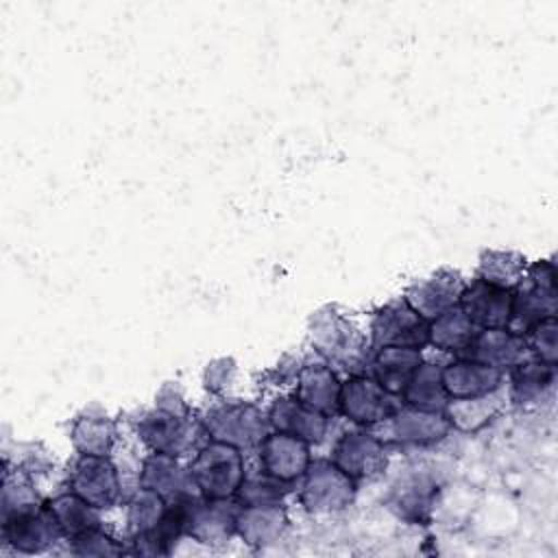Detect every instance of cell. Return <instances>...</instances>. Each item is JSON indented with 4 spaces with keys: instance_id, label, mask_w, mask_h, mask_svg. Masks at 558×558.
I'll return each instance as SVG.
<instances>
[{
    "instance_id": "obj_1",
    "label": "cell",
    "mask_w": 558,
    "mask_h": 558,
    "mask_svg": "<svg viewBox=\"0 0 558 558\" xmlns=\"http://www.w3.org/2000/svg\"><path fill=\"white\" fill-rule=\"evenodd\" d=\"M547 316H556V268L551 262H536L512 290V307L506 329L525 336Z\"/></svg>"
},
{
    "instance_id": "obj_2",
    "label": "cell",
    "mask_w": 558,
    "mask_h": 558,
    "mask_svg": "<svg viewBox=\"0 0 558 558\" xmlns=\"http://www.w3.org/2000/svg\"><path fill=\"white\" fill-rule=\"evenodd\" d=\"M190 475L196 490L203 497L227 499L238 495L244 482V460L242 449L211 440L198 449L196 458L190 464Z\"/></svg>"
},
{
    "instance_id": "obj_3",
    "label": "cell",
    "mask_w": 558,
    "mask_h": 558,
    "mask_svg": "<svg viewBox=\"0 0 558 558\" xmlns=\"http://www.w3.org/2000/svg\"><path fill=\"white\" fill-rule=\"evenodd\" d=\"M201 425L211 440H218L238 449H248L259 445L270 429L268 414H264L253 403H244V401H227L211 408L201 418Z\"/></svg>"
},
{
    "instance_id": "obj_4",
    "label": "cell",
    "mask_w": 558,
    "mask_h": 558,
    "mask_svg": "<svg viewBox=\"0 0 558 558\" xmlns=\"http://www.w3.org/2000/svg\"><path fill=\"white\" fill-rule=\"evenodd\" d=\"M355 480L349 477L333 460H314L303 473L301 504L310 514H331L351 506Z\"/></svg>"
},
{
    "instance_id": "obj_5",
    "label": "cell",
    "mask_w": 558,
    "mask_h": 558,
    "mask_svg": "<svg viewBox=\"0 0 558 558\" xmlns=\"http://www.w3.org/2000/svg\"><path fill=\"white\" fill-rule=\"evenodd\" d=\"M310 336L314 349L331 364L342 368H360L357 364L364 360L366 344L362 336L351 327L338 312L320 310L310 320Z\"/></svg>"
},
{
    "instance_id": "obj_6",
    "label": "cell",
    "mask_w": 558,
    "mask_h": 558,
    "mask_svg": "<svg viewBox=\"0 0 558 558\" xmlns=\"http://www.w3.org/2000/svg\"><path fill=\"white\" fill-rule=\"evenodd\" d=\"M183 506V532L185 536L205 543V545H222L235 532V519L240 506L227 499L211 497H187L181 501Z\"/></svg>"
},
{
    "instance_id": "obj_7",
    "label": "cell",
    "mask_w": 558,
    "mask_h": 558,
    "mask_svg": "<svg viewBox=\"0 0 558 558\" xmlns=\"http://www.w3.org/2000/svg\"><path fill=\"white\" fill-rule=\"evenodd\" d=\"M201 432H205L203 425L194 423L187 412L181 414L161 408L144 414L137 423V434L150 451L168 453L174 458L187 453L196 445Z\"/></svg>"
},
{
    "instance_id": "obj_8",
    "label": "cell",
    "mask_w": 558,
    "mask_h": 558,
    "mask_svg": "<svg viewBox=\"0 0 558 558\" xmlns=\"http://www.w3.org/2000/svg\"><path fill=\"white\" fill-rule=\"evenodd\" d=\"M371 340L375 349H423L429 344V323L421 318L403 299H399L375 312L371 323Z\"/></svg>"
},
{
    "instance_id": "obj_9",
    "label": "cell",
    "mask_w": 558,
    "mask_h": 558,
    "mask_svg": "<svg viewBox=\"0 0 558 558\" xmlns=\"http://www.w3.org/2000/svg\"><path fill=\"white\" fill-rule=\"evenodd\" d=\"M63 536L48 506H31L2 519L4 543L20 554H39Z\"/></svg>"
},
{
    "instance_id": "obj_10",
    "label": "cell",
    "mask_w": 558,
    "mask_h": 558,
    "mask_svg": "<svg viewBox=\"0 0 558 558\" xmlns=\"http://www.w3.org/2000/svg\"><path fill=\"white\" fill-rule=\"evenodd\" d=\"M395 410V395H390L375 377L353 375L340 388V412L357 425H379Z\"/></svg>"
},
{
    "instance_id": "obj_11",
    "label": "cell",
    "mask_w": 558,
    "mask_h": 558,
    "mask_svg": "<svg viewBox=\"0 0 558 558\" xmlns=\"http://www.w3.org/2000/svg\"><path fill=\"white\" fill-rule=\"evenodd\" d=\"M68 484L74 495L98 510L111 508L120 497V477L109 456L81 453L70 471Z\"/></svg>"
},
{
    "instance_id": "obj_12",
    "label": "cell",
    "mask_w": 558,
    "mask_h": 558,
    "mask_svg": "<svg viewBox=\"0 0 558 558\" xmlns=\"http://www.w3.org/2000/svg\"><path fill=\"white\" fill-rule=\"evenodd\" d=\"M464 279L458 270H436L434 275L414 281L408 290L403 301L427 323L447 312L449 307L458 305L460 294L464 290Z\"/></svg>"
},
{
    "instance_id": "obj_13",
    "label": "cell",
    "mask_w": 558,
    "mask_h": 558,
    "mask_svg": "<svg viewBox=\"0 0 558 558\" xmlns=\"http://www.w3.org/2000/svg\"><path fill=\"white\" fill-rule=\"evenodd\" d=\"M384 423L386 438L399 445H432L442 440L451 423L445 412H432V410H418V408H397Z\"/></svg>"
},
{
    "instance_id": "obj_14",
    "label": "cell",
    "mask_w": 558,
    "mask_h": 558,
    "mask_svg": "<svg viewBox=\"0 0 558 558\" xmlns=\"http://www.w3.org/2000/svg\"><path fill=\"white\" fill-rule=\"evenodd\" d=\"M259 462L266 475L279 482H294L303 477L310 466V445L283 432H268L259 442Z\"/></svg>"
},
{
    "instance_id": "obj_15",
    "label": "cell",
    "mask_w": 558,
    "mask_h": 558,
    "mask_svg": "<svg viewBox=\"0 0 558 558\" xmlns=\"http://www.w3.org/2000/svg\"><path fill=\"white\" fill-rule=\"evenodd\" d=\"M333 464H338L349 477L362 480L379 473L386 466L384 442L373 432H347L333 447Z\"/></svg>"
},
{
    "instance_id": "obj_16",
    "label": "cell",
    "mask_w": 558,
    "mask_h": 558,
    "mask_svg": "<svg viewBox=\"0 0 558 558\" xmlns=\"http://www.w3.org/2000/svg\"><path fill=\"white\" fill-rule=\"evenodd\" d=\"M458 305L480 329L506 327L512 307V290L475 279L471 286H464Z\"/></svg>"
},
{
    "instance_id": "obj_17",
    "label": "cell",
    "mask_w": 558,
    "mask_h": 558,
    "mask_svg": "<svg viewBox=\"0 0 558 558\" xmlns=\"http://www.w3.org/2000/svg\"><path fill=\"white\" fill-rule=\"evenodd\" d=\"M462 353L469 360L506 371L525 360L527 344H525L523 336H517V333L508 331L506 327H495V329L475 331L473 340L469 342V347Z\"/></svg>"
},
{
    "instance_id": "obj_18",
    "label": "cell",
    "mask_w": 558,
    "mask_h": 558,
    "mask_svg": "<svg viewBox=\"0 0 558 558\" xmlns=\"http://www.w3.org/2000/svg\"><path fill=\"white\" fill-rule=\"evenodd\" d=\"M140 486L150 488L159 497L166 499V504H174L181 499H187L194 495V480L190 475V469H183L174 456L157 453L153 451L140 473Z\"/></svg>"
},
{
    "instance_id": "obj_19",
    "label": "cell",
    "mask_w": 558,
    "mask_h": 558,
    "mask_svg": "<svg viewBox=\"0 0 558 558\" xmlns=\"http://www.w3.org/2000/svg\"><path fill=\"white\" fill-rule=\"evenodd\" d=\"M270 429L283 432L305 440L307 445L320 442L329 427V416L307 408L296 397L294 399H277L268 410Z\"/></svg>"
},
{
    "instance_id": "obj_20",
    "label": "cell",
    "mask_w": 558,
    "mask_h": 558,
    "mask_svg": "<svg viewBox=\"0 0 558 558\" xmlns=\"http://www.w3.org/2000/svg\"><path fill=\"white\" fill-rule=\"evenodd\" d=\"M504 371L462 357L442 368V386L449 399H469L501 388Z\"/></svg>"
},
{
    "instance_id": "obj_21",
    "label": "cell",
    "mask_w": 558,
    "mask_h": 558,
    "mask_svg": "<svg viewBox=\"0 0 558 558\" xmlns=\"http://www.w3.org/2000/svg\"><path fill=\"white\" fill-rule=\"evenodd\" d=\"M340 379L327 362L305 364L296 377L294 397L312 410L323 414H336L340 410Z\"/></svg>"
},
{
    "instance_id": "obj_22",
    "label": "cell",
    "mask_w": 558,
    "mask_h": 558,
    "mask_svg": "<svg viewBox=\"0 0 558 558\" xmlns=\"http://www.w3.org/2000/svg\"><path fill=\"white\" fill-rule=\"evenodd\" d=\"M288 527V514L279 504H240L235 532L244 538V543L262 547L281 538Z\"/></svg>"
},
{
    "instance_id": "obj_23",
    "label": "cell",
    "mask_w": 558,
    "mask_h": 558,
    "mask_svg": "<svg viewBox=\"0 0 558 558\" xmlns=\"http://www.w3.org/2000/svg\"><path fill=\"white\" fill-rule=\"evenodd\" d=\"M423 362L421 349L408 347H381L375 349L373 357V377L390 392L399 395L416 366Z\"/></svg>"
},
{
    "instance_id": "obj_24",
    "label": "cell",
    "mask_w": 558,
    "mask_h": 558,
    "mask_svg": "<svg viewBox=\"0 0 558 558\" xmlns=\"http://www.w3.org/2000/svg\"><path fill=\"white\" fill-rule=\"evenodd\" d=\"M405 405L432 412H445L449 403V395L442 386V368L432 362H421L405 388L401 390Z\"/></svg>"
},
{
    "instance_id": "obj_25",
    "label": "cell",
    "mask_w": 558,
    "mask_h": 558,
    "mask_svg": "<svg viewBox=\"0 0 558 558\" xmlns=\"http://www.w3.org/2000/svg\"><path fill=\"white\" fill-rule=\"evenodd\" d=\"M512 388L510 399L517 405L538 403L556 381V364H545L541 360H523L512 366Z\"/></svg>"
},
{
    "instance_id": "obj_26",
    "label": "cell",
    "mask_w": 558,
    "mask_h": 558,
    "mask_svg": "<svg viewBox=\"0 0 558 558\" xmlns=\"http://www.w3.org/2000/svg\"><path fill=\"white\" fill-rule=\"evenodd\" d=\"M501 388L480 395V397H469V399H449L445 414L451 423V427L460 432H475L482 425H486L499 410H501Z\"/></svg>"
},
{
    "instance_id": "obj_27",
    "label": "cell",
    "mask_w": 558,
    "mask_h": 558,
    "mask_svg": "<svg viewBox=\"0 0 558 558\" xmlns=\"http://www.w3.org/2000/svg\"><path fill=\"white\" fill-rule=\"evenodd\" d=\"M475 325L462 312L460 305L449 307L434 320H429V344L440 351H456L462 353L475 336Z\"/></svg>"
},
{
    "instance_id": "obj_28",
    "label": "cell",
    "mask_w": 558,
    "mask_h": 558,
    "mask_svg": "<svg viewBox=\"0 0 558 558\" xmlns=\"http://www.w3.org/2000/svg\"><path fill=\"white\" fill-rule=\"evenodd\" d=\"M50 512L54 514L61 532L65 538H74L87 530L100 527V517L98 508L74 495L72 490L65 495H59L46 504Z\"/></svg>"
},
{
    "instance_id": "obj_29",
    "label": "cell",
    "mask_w": 558,
    "mask_h": 558,
    "mask_svg": "<svg viewBox=\"0 0 558 558\" xmlns=\"http://www.w3.org/2000/svg\"><path fill=\"white\" fill-rule=\"evenodd\" d=\"M70 438L78 453L109 456V451L116 442V425L107 416L85 414L74 421Z\"/></svg>"
},
{
    "instance_id": "obj_30",
    "label": "cell",
    "mask_w": 558,
    "mask_h": 558,
    "mask_svg": "<svg viewBox=\"0 0 558 558\" xmlns=\"http://www.w3.org/2000/svg\"><path fill=\"white\" fill-rule=\"evenodd\" d=\"M525 257L514 251H484L480 257L477 279L514 290L525 277Z\"/></svg>"
},
{
    "instance_id": "obj_31",
    "label": "cell",
    "mask_w": 558,
    "mask_h": 558,
    "mask_svg": "<svg viewBox=\"0 0 558 558\" xmlns=\"http://www.w3.org/2000/svg\"><path fill=\"white\" fill-rule=\"evenodd\" d=\"M166 510H168V504H166L163 497H159L150 488L140 486V490L129 501L126 519H129L131 532L142 534V532L153 530L161 521Z\"/></svg>"
},
{
    "instance_id": "obj_32",
    "label": "cell",
    "mask_w": 558,
    "mask_h": 558,
    "mask_svg": "<svg viewBox=\"0 0 558 558\" xmlns=\"http://www.w3.org/2000/svg\"><path fill=\"white\" fill-rule=\"evenodd\" d=\"M527 351L534 353L536 360L545 364H556L558 360V323L556 316H547L538 320L525 336Z\"/></svg>"
},
{
    "instance_id": "obj_33",
    "label": "cell",
    "mask_w": 558,
    "mask_h": 558,
    "mask_svg": "<svg viewBox=\"0 0 558 558\" xmlns=\"http://www.w3.org/2000/svg\"><path fill=\"white\" fill-rule=\"evenodd\" d=\"M37 493L31 486V482L22 473H4V488H2V519L26 510L31 506H37Z\"/></svg>"
},
{
    "instance_id": "obj_34",
    "label": "cell",
    "mask_w": 558,
    "mask_h": 558,
    "mask_svg": "<svg viewBox=\"0 0 558 558\" xmlns=\"http://www.w3.org/2000/svg\"><path fill=\"white\" fill-rule=\"evenodd\" d=\"M283 484L270 475H257L242 482L240 490H238V499L242 506L246 504H279L283 499Z\"/></svg>"
},
{
    "instance_id": "obj_35",
    "label": "cell",
    "mask_w": 558,
    "mask_h": 558,
    "mask_svg": "<svg viewBox=\"0 0 558 558\" xmlns=\"http://www.w3.org/2000/svg\"><path fill=\"white\" fill-rule=\"evenodd\" d=\"M70 541H72V554H76V556H120V554H124L122 545H118L100 527L87 530Z\"/></svg>"
},
{
    "instance_id": "obj_36",
    "label": "cell",
    "mask_w": 558,
    "mask_h": 558,
    "mask_svg": "<svg viewBox=\"0 0 558 558\" xmlns=\"http://www.w3.org/2000/svg\"><path fill=\"white\" fill-rule=\"evenodd\" d=\"M233 375H235V366L231 360H216L205 371V386L211 392H220L231 384Z\"/></svg>"
}]
</instances>
